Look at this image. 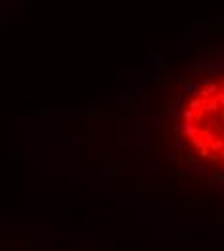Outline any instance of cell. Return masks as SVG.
I'll use <instances>...</instances> for the list:
<instances>
[{
  "instance_id": "1",
  "label": "cell",
  "mask_w": 224,
  "mask_h": 251,
  "mask_svg": "<svg viewBox=\"0 0 224 251\" xmlns=\"http://www.w3.org/2000/svg\"><path fill=\"white\" fill-rule=\"evenodd\" d=\"M170 139L189 170L224 186V64L184 79L170 105Z\"/></svg>"
}]
</instances>
